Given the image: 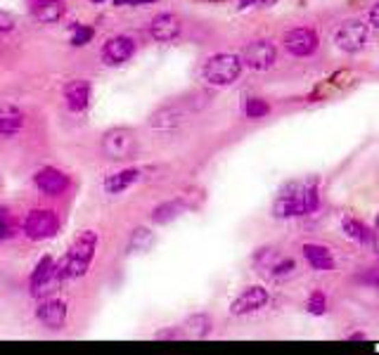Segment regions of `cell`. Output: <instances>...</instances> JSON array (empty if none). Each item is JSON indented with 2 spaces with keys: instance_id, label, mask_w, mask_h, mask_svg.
<instances>
[{
  "instance_id": "6da1fadb",
  "label": "cell",
  "mask_w": 379,
  "mask_h": 355,
  "mask_svg": "<svg viewBox=\"0 0 379 355\" xmlns=\"http://www.w3.org/2000/svg\"><path fill=\"white\" fill-rule=\"evenodd\" d=\"M317 209V189L315 183H294L275 199V215L278 218H296V215H309Z\"/></svg>"
},
{
  "instance_id": "7a4b0ae2",
  "label": "cell",
  "mask_w": 379,
  "mask_h": 355,
  "mask_svg": "<svg viewBox=\"0 0 379 355\" xmlns=\"http://www.w3.org/2000/svg\"><path fill=\"white\" fill-rule=\"evenodd\" d=\"M95 249H97V233H93V230H83V233L74 239V244L66 251L64 259L60 261L64 270V277H83L90 267Z\"/></svg>"
},
{
  "instance_id": "3957f363",
  "label": "cell",
  "mask_w": 379,
  "mask_h": 355,
  "mask_svg": "<svg viewBox=\"0 0 379 355\" xmlns=\"http://www.w3.org/2000/svg\"><path fill=\"white\" fill-rule=\"evenodd\" d=\"M242 64L244 62H242V57H237V55L218 53L204 62L202 76L207 83L218 86V88H223V86H233L235 81L239 79V74H242Z\"/></svg>"
},
{
  "instance_id": "277c9868",
  "label": "cell",
  "mask_w": 379,
  "mask_h": 355,
  "mask_svg": "<svg viewBox=\"0 0 379 355\" xmlns=\"http://www.w3.org/2000/svg\"><path fill=\"white\" fill-rule=\"evenodd\" d=\"M135 135L128 128H112V131L105 133V140H102V152L107 154L109 159H131L135 154Z\"/></svg>"
},
{
  "instance_id": "5b68a950",
  "label": "cell",
  "mask_w": 379,
  "mask_h": 355,
  "mask_svg": "<svg viewBox=\"0 0 379 355\" xmlns=\"http://www.w3.org/2000/svg\"><path fill=\"white\" fill-rule=\"evenodd\" d=\"M60 228V220H57V213L50 209H38V211H31L24 220V233H27L29 239H48L57 233Z\"/></svg>"
},
{
  "instance_id": "8992f818",
  "label": "cell",
  "mask_w": 379,
  "mask_h": 355,
  "mask_svg": "<svg viewBox=\"0 0 379 355\" xmlns=\"http://www.w3.org/2000/svg\"><path fill=\"white\" fill-rule=\"evenodd\" d=\"M335 43L339 50L344 53H361L367 43V27L358 19H351V22H344L335 34Z\"/></svg>"
},
{
  "instance_id": "52a82bcc",
  "label": "cell",
  "mask_w": 379,
  "mask_h": 355,
  "mask_svg": "<svg viewBox=\"0 0 379 355\" xmlns=\"http://www.w3.org/2000/svg\"><path fill=\"white\" fill-rule=\"evenodd\" d=\"M275 60H278V50H275V45L270 40H254L242 50V62L249 69L256 71L270 69L275 64Z\"/></svg>"
},
{
  "instance_id": "ba28073f",
  "label": "cell",
  "mask_w": 379,
  "mask_h": 355,
  "mask_svg": "<svg viewBox=\"0 0 379 355\" xmlns=\"http://www.w3.org/2000/svg\"><path fill=\"white\" fill-rule=\"evenodd\" d=\"M317 45H320V38H317V34L313 29H291L289 34L285 36V48L289 50L291 55H296V57H309V55H313L317 50Z\"/></svg>"
},
{
  "instance_id": "9c48e42d",
  "label": "cell",
  "mask_w": 379,
  "mask_h": 355,
  "mask_svg": "<svg viewBox=\"0 0 379 355\" xmlns=\"http://www.w3.org/2000/svg\"><path fill=\"white\" fill-rule=\"evenodd\" d=\"M270 301V294L263 287H247L233 303H230V313L233 315H249L261 308H265V303Z\"/></svg>"
},
{
  "instance_id": "30bf717a",
  "label": "cell",
  "mask_w": 379,
  "mask_h": 355,
  "mask_svg": "<svg viewBox=\"0 0 379 355\" xmlns=\"http://www.w3.org/2000/svg\"><path fill=\"white\" fill-rule=\"evenodd\" d=\"M34 183L40 192L50 194V197H60V194H64L66 187H69V178H66V173H62L60 168H53V166H45V168H40V171H36Z\"/></svg>"
},
{
  "instance_id": "8fae6325",
  "label": "cell",
  "mask_w": 379,
  "mask_h": 355,
  "mask_svg": "<svg viewBox=\"0 0 379 355\" xmlns=\"http://www.w3.org/2000/svg\"><path fill=\"white\" fill-rule=\"evenodd\" d=\"M133 53H135V40L128 36H112L102 48V60L109 66H119L126 60H131Z\"/></svg>"
},
{
  "instance_id": "7c38bea8",
  "label": "cell",
  "mask_w": 379,
  "mask_h": 355,
  "mask_svg": "<svg viewBox=\"0 0 379 355\" xmlns=\"http://www.w3.org/2000/svg\"><path fill=\"white\" fill-rule=\"evenodd\" d=\"M36 317L43 327L48 329H62L66 322V303L60 298H43L40 306L36 308Z\"/></svg>"
},
{
  "instance_id": "4fadbf2b",
  "label": "cell",
  "mask_w": 379,
  "mask_h": 355,
  "mask_svg": "<svg viewBox=\"0 0 379 355\" xmlns=\"http://www.w3.org/2000/svg\"><path fill=\"white\" fill-rule=\"evenodd\" d=\"M181 19L176 17V14L171 12H164V14H157L155 19H152L150 24V34L152 38L159 40V43H168V40H176L178 36H181Z\"/></svg>"
},
{
  "instance_id": "5bb4252c",
  "label": "cell",
  "mask_w": 379,
  "mask_h": 355,
  "mask_svg": "<svg viewBox=\"0 0 379 355\" xmlns=\"http://www.w3.org/2000/svg\"><path fill=\"white\" fill-rule=\"evenodd\" d=\"M185 118H187V111L183 105H166L150 116V126L159 128V131H171V128L181 126Z\"/></svg>"
},
{
  "instance_id": "9a60e30c",
  "label": "cell",
  "mask_w": 379,
  "mask_h": 355,
  "mask_svg": "<svg viewBox=\"0 0 379 355\" xmlns=\"http://www.w3.org/2000/svg\"><path fill=\"white\" fill-rule=\"evenodd\" d=\"M64 100L71 111H83L90 102V83L88 81H71L64 88Z\"/></svg>"
},
{
  "instance_id": "2e32d148",
  "label": "cell",
  "mask_w": 379,
  "mask_h": 355,
  "mask_svg": "<svg viewBox=\"0 0 379 355\" xmlns=\"http://www.w3.org/2000/svg\"><path fill=\"white\" fill-rule=\"evenodd\" d=\"M304 259L309 261V265L313 270H320V272L335 270V256L322 244H304Z\"/></svg>"
},
{
  "instance_id": "e0dca14e",
  "label": "cell",
  "mask_w": 379,
  "mask_h": 355,
  "mask_svg": "<svg viewBox=\"0 0 379 355\" xmlns=\"http://www.w3.org/2000/svg\"><path fill=\"white\" fill-rule=\"evenodd\" d=\"M24 128V114L14 105H0V135H14Z\"/></svg>"
},
{
  "instance_id": "ac0fdd59",
  "label": "cell",
  "mask_w": 379,
  "mask_h": 355,
  "mask_svg": "<svg viewBox=\"0 0 379 355\" xmlns=\"http://www.w3.org/2000/svg\"><path fill=\"white\" fill-rule=\"evenodd\" d=\"M64 12H66V8H64L62 0H43V3H38L34 8L36 19H38V22H43V24L60 22V19L64 17Z\"/></svg>"
},
{
  "instance_id": "d6986e66",
  "label": "cell",
  "mask_w": 379,
  "mask_h": 355,
  "mask_svg": "<svg viewBox=\"0 0 379 355\" xmlns=\"http://www.w3.org/2000/svg\"><path fill=\"white\" fill-rule=\"evenodd\" d=\"M138 176H140L138 168H124V171H119V173H112V176H107V180H105V189L109 194H119V192H124V189L131 187V185L138 180Z\"/></svg>"
},
{
  "instance_id": "ffe728a7",
  "label": "cell",
  "mask_w": 379,
  "mask_h": 355,
  "mask_svg": "<svg viewBox=\"0 0 379 355\" xmlns=\"http://www.w3.org/2000/svg\"><path fill=\"white\" fill-rule=\"evenodd\" d=\"M341 228H344V233L351 237V239L361 241V244H365V241L372 239L370 230H367L365 225H363L361 220H356V218H344L341 220Z\"/></svg>"
},
{
  "instance_id": "44dd1931",
  "label": "cell",
  "mask_w": 379,
  "mask_h": 355,
  "mask_svg": "<svg viewBox=\"0 0 379 355\" xmlns=\"http://www.w3.org/2000/svg\"><path fill=\"white\" fill-rule=\"evenodd\" d=\"M183 211L181 202H166V204H159V207L152 211V220L155 223H168L171 218H176L178 213Z\"/></svg>"
},
{
  "instance_id": "7402d4cb",
  "label": "cell",
  "mask_w": 379,
  "mask_h": 355,
  "mask_svg": "<svg viewBox=\"0 0 379 355\" xmlns=\"http://www.w3.org/2000/svg\"><path fill=\"white\" fill-rule=\"evenodd\" d=\"M270 114V105L263 97H249L244 102V116L247 118H263Z\"/></svg>"
},
{
  "instance_id": "603a6c76",
  "label": "cell",
  "mask_w": 379,
  "mask_h": 355,
  "mask_svg": "<svg viewBox=\"0 0 379 355\" xmlns=\"http://www.w3.org/2000/svg\"><path fill=\"white\" fill-rule=\"evenodd\" d=\"M95 31L90 27H83V24H76L74 27V34H71V45H76V48H81V45H88L90 40H93Z\"/></svg>"
},
{
  "instance_id": "cb8c5ba5",
  "label": "cell",
  "mask_w": 379,
  "mask_h": 355,
  "mask_svg": "<svg viewBox=\"0 0 379 355\" xmlns=\"http://www.w3.org/2000/svg\"><path fill=\"white\" fill-rule=\"evenodd\" d=\"M187 329L194 334V337H207L209 329H211V322H209L207 315H194L187 320Z\"/></svg>"
},
{
  "instance_id": "d4e9b609",
  "label": "cell",
  "mask_w": 379,
  "mask_h": 355,
  "mask_svg": "<svg viewBox=\"0 0 379 355\" xmlns=\"http://www.w3.org/2000/svg\"><path fill=\"white\" fill-rule=\"evenodd\" d=\"M306 308H309L311 315H322V313L327 311V296L322 294V291H313V294L309 296Z\"/></svg>"
},
{
  "instance_id": "484cf974",
  "label": "cell",
  "mask_w": 379,
  "mask_h": 355,
  "mask_svg": "<svg viewBox=\"0 0 379 355\" xmlns=\"http://www.w3.org/2000/svg\"><path fill=\"white\" fill-rule=\"evenodd\" d=\"M55 267V261L50 259V256H43V259L38 261V265L34 267V272H31V287L36 285V282H40L45 275H48L50 270Z\"/></svg>"
},
{
  "instance_id": "4316f807",
  "label": "cell",
  "mask_w": 379,
  "mask_h": 355,
  "mask_svg": "<svg viewBox=\"0 0 379 355\" xmlns=\"http://www.w3.org/2000/svg\"><path fill=\"white\" fill-rule=\"evenodd\" d=\"M14 233V218L8 209H0V241Z\"/></svg>"
},
{
  "instance_id": "83f0119b",
  "label": "cell",
  "mask_w": 379,
  "mask_h": 355,
  "mask_svg": "<svg viewBox=\"0 0 379 355\" xmlns=\"http://www.w3.org/2000/svg\"><path fill=\"white\" fill-rule=\"evenodd\" d=\"M294 270H296V263L291 259H283V261H278V263L270 265V275L273 277H287Z\"/></svg>"
},
{
  "instance_id": "f1b7e54d",
  "label": "cell",
  "mask_w": 379,
  "mask_h": 355,
  "mask_svg": "<svg viewBox=\"0 0 379 355\" xmlns=\"http://www.w3.org/2000/svg\"><path fill=\"white\" fill-rule=\"evenodd\" d=\"M152 244V235L147 233L145 228H138L133 233V239H131V249H145V246Z\"/></svg>"
},
{
  "instance_id": "f546056e",
  "label": "cell",
  "mask_w": 379,
  "mask_h": 355,
  "mask_svg": "<svg viewBox=\"0 0 379 355\" xmlns=\"http://www.w3.org/2000/svg\"><path fill=\"white\" fill-rule=\"evenodd\" d=\"M12 29H14V17L10 12L0 10V34H10Z\"/></svg>"
},
{
  "instance_id": "4dcf8cb0",
  "label": "cell",
  "mask_w": 379,
  "mask_h": 355,
  "mask_svg": "<svg viewBox=\"0 0 379 355\" xmlns=\"http://www.w3.org/2000/svg\"><path fill=\"white\" fill-rule=\"evenodd\" d=\"M275 3V0H239V8H261V5H270Z\"/></svg>"
},
{
  "instance_id": "1f68e13d",
  "label": "cell",
  "mask_w": 379,
  "mask_h": 355,
  "mask_svg": "<svg viewBox=\"0 0 379 355\" xmlns=\"http://www.w3.org/2000/svg\"><path fill=\"white\" fill-rule=\"evenodd\" d=\"M367 19H370V24H372V27L379 29V3L375 5V8L370 10V17H367Z\"/></svg>"
},
{
  "instance_id": "d6a6232c",
  "label": "cell",
  "mask_w": 379,
  "mask_h": 355,
  "mask_svg": "<svg viewBox=\"0 0 379 355\" xmlns=\"http://www.w3.org/2000/svg\"><path fill=\"white\" fill-rule=\"evenodd\" d=\"M157 0H114V5H150Z\"/></svg>"
},
{
  "instance_id": "836d02e7",
  "label": "cell",
  "mask_w": 379,
  "mask_h": 355,
  "mask_svg": "<svg viewBox=\"0 0 379 355\" xmlns=\"http://www.w3.org/2000/svg\"><path fill=\"white\" fill-rule=\"evenodd\" d=\"M181 337V332H159L157 339H178Z\"/></svg>"
},
{
  "instance_id": "e575fe53",
  "label": "cell",
  "mask_w": 379,
  "mask_h": 355,
  "mask_svg": "<svg viewBox=\"0 0 379 355\" xmlns=\"http://www.w3.org/2000/svg\"><path fill=\"white\" fill-rule=\"evenodd\" d=\"M367 282H372L375 287H379V270H375V275L372 277H367Z\"/></svg>"
},
{
  "instance_id": "d590c367",
  "label": "cell",
  "mask_w": 379,
  "mask_h": 355,
  "mask_svg": "<svg viewBox=\"0 0 379 355\" xmlns=\"http://www.w3.org/2000/svg\"><path fill=\"white\" fill-rule=\"evenodd\" d=\"M204 3H228V0H204Z\"/></svg>"
},
{
  "instance_id": "8d00e7d4",
  "label": "cell",
  "mask_w": 379,
  "mask_h": 355,
  "mask_svg": "<svg viewBox=\"0 0 379 355\" xmlns=\"http://www.w3.org/2000/svg\"><path fill=\"white\" fill-rule=\"evenodd\" d=\"M375 225H377V230H379V215H377V220H375Z\"/></svg>"
},
{
  "instance_id": "74e56055",
  "label": "cell",
  "mask_w": 379,
  "mask_h": 355,
  "mask_svg": "<svg viewBox=\"0 0 379 355\" xmlns=\"http://www.w3.org/2000/svg\"><path fill=\"white\" fill-rule=\"evenodd\" d=\"M90 3H105V0H90Z\"/></svg>"
}]
</instances>
